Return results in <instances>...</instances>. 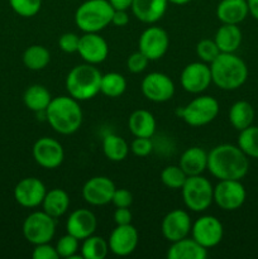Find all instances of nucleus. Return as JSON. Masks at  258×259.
<instances>
[{
	"label": "nucleus",
	"mask_w": 258,
	"mask_h": 259,
	"mask_svg": "<svg viewBox=\"0 0 258 259\" xmlns=\"http://www.w3.org/2000/svg\"><path fill=\"white\" fill-rule=\"evenodd\" d=\"M207 169L220 180H242L249 169L244 152L234 144H219L207 153Z\"/></svg>",
	"instance_id": "nucleus-1"
},
{
	"label": "nucleus",
	"mask_w": 258,
	"mask_h": 259,
	"mask_svg": "<svg viewBox=\"0 0 258 259\" xmlns=\"http://www.w3.org/2000/svg\"><path fill=\"white\" fill-rule=\"evenodd\" d=\"M46 120L58 134L70 136L76 133L82 124V110L72 96H58L51 100L45 111Z\"/></svg>",
	"instance_id": "nucleus-2"
},
{
	"label": "nucleus",
	"mask_w": 258,
	"mask_h": 259,
	"mask_svg": "<svg viewBox=\"0 0 258 259\" xmlns=\"http://www.w3.org/2000/svg\"><path fill=\"white\" fill-rule=\"evenodd\" d=\"M212 83L222 90H237L248 78L247 63L235 53H223L210 63Z\"/></svg>",
	"instance_id": "nucleus-3"
},
{
	"label": "nucleus",
	"mask_w": 258,
	"mask_h": 259,
	"mask_svg": "<svg viewBox=\"0 0 258 259\" xmlns=\"http://www.w3.org/2000/svg\"><path fill=\"white\" fill-rule=\"evenodd\" d=\"M103 73L95 65L83 63L77 65L68 72L66 77V89L68 95L77 101L90 100L100 93Z\"/></svg>",
	"instance_id": "nucleus-4"
},
{
	"label": "nucleus",
	"mask_w": 258,
	"mask_h": 259,
	"mask_svg": "<svg viewBox=\"0 0 258 259\" xmlns=\"http://www.w3.org/2000/svg\"><path fill=\"white\" fill-rule=\"evenodd\" d=\"M113 14L109 0H86L76 9L75 23L83 33H99L111 24Z\"/></svg>",
	"instance_id": "nucleus-5"
},
{
	"label": "nucleus",
	"mask_w": 258,
	"mask_h": 259,
	"mask_svg": "<svg viewBox=\"0 0 258 259\" xmlns=\"http://www.w3.org/2000/svg\"><path fill=\"white\" fill-rule=\"evenodd\" d=\"M185 206L194 212H202L214 201V187L201 175L189 176L181 189Z\"/></svg>",
	"instance_id": "nucleus-6"
},
{
	"label": "nucleus",
	"mask_w": 258,
	"mask_h": 259,
	"mask_svg": "<svg viewBox=\"0 0 258 259\" xmlns=\"http://www.w3.org/2000/svg\"><path fill=\"white\" fill-rule=\"evenodd\" d=\"M219 103L215 98L201 95L176 111L177 115L191 126H202L211 123L219 114Z\"/></svg>",
	"instance_id": "nucleus-7"
},
{
	"label": "nucleus",
	"mask_w": 258,
	"mask_h": 259,
	"mask_svg": "<svg viewBox=\"0 0 258 259\" xmlns=\"http://www.w3.org/2000/svg\"><path fill=\"white\" fill-rule=\"evenodd\" d=\"M22 232L28 243L33 245L50 243L56 234V219L46 211H34L23 222Z\"/></svg>",
	"instance_id": "nucleus-8"
},
{
	"label": "nucleus",
	"mask_w": 258,
	"mask_h": 259,
	"mask_svg": "<svg viewBox=\"0 0 258 259\" xmlns=\"http://www.w3.org/2000/svg\"><path fill=\"white\" fill-rule=\"evenodd\" d=\"M247 199V191L240 180H220L214 187V202L224 211L240 209Z\"/></svg>",
	"instance_id": "nucleus-9"
},
{
	"label": "nucleus",
	"mask_w": 258,
	"mask_h": 259,
	"mask_svg": "<svg viewBox=\"0 0 258 259\" xmlns=\"http://www.w3.org/2000/svg\"><path fill=\"white\" fill-rule=\"evenodd\" d=\"M191 237L202 247L210 249L222 242L224 237V228L219 219L212 215H204L192 224Z\"/></svg>",
	"instance_id": "nucleus-10"
},
{
	"label": "nucleus",
	"mask_w": 258,
	"mask_h": 259,
	"mask_svg": "<svg viewBox=\"0 0 258 259\" xmlns=\"http://www.w3.org/2000/svg\"><path fill=\"white\" fill-rule=\"evenodd\" d=\"M142 94L153 103H166L175 95L174 81L162 72H151L142 80Z\"/></svg>",
	"instance_id": "nucleus-11"
},
{
	"label": "nucleus",
	"mask_w": 258,
	"mask_h": 259,
	"mask_svg": "<svg viewBox=\"0 0 258 259\" xmlns=\"http://www.w3.org/2000/svg\"><path fill=\"white\" fill-rule=\"evenodd\" d=\"M33 158L35 163L46 169H55L62 164L65 151L62 144L50 137H42L33 144Z\"/></svg>",
	"instance_id": "nucleus-12"
},
{
	"label": "nucleus",
	"mask_w": 258,
	"mask_h": 259,
	"mask_svg": "<svg viewBox=\"0 0 258 259\" xmlns=\"http://www.w3.org/2000/svg\"><path fill=\"white\" fill-rule=\"evenodd\" d=\"M169 47V37L159 27H148L141 34L138 48L149 61H157L163 57Z\"/></svg>",
	"instance_id": "nucleus-13"
},
{
	"label": "nucleus",
	"mask_w": 258,
	"mask_h": 259,
	"mask_svg": "<svg viewBox=\"0 0 258 259\" xmlns=\"http://www.w3.org/2000/svg\"><path fill=\"white\" fill-rule=\"evenodd\" d=\"M181 86L190 94H201L212 83L211 71L207 63L191 62L185 66L181 72Z\"/></svg>",
	"instance_id": "nucleus-14"
},
{
	"label": "nucleus",
	"mask_w": 258,
	"mask_h": 259,
	"mask_svg": "<svg viewBox=\"0 0 258 259\" xmlns=\"http://www.w3.org/2000/svg\"><path fill=\"white\" fill-rule=\"evenodd\" d=\"M191 218L185 210H172L164 215L161 224V232L164 239L169 243L189 237L191 234Z\"/></svg>",
	"instance_id": "nucleus-15"
},
{
	"label": "nucleus",
	"mask_w": 258,
	"mask_h": 259,
	"mask_svg": "<svg viewBox=\"0 0 258 259\" xmlns=\"http://www.w3.org/2000/svg\"><path fill=\"white\" fill-rule=\"evenodd\" d=\"M115 184L106 176H95L85 182L82 187V197L89 205L104 206L111 202Z\"/></svg>",
	"instance_id": "nucleus-16"
},
{
	"label": "nucleus",
	"mask_w": 258,
	"mask_h": 259,
	"mask_svg": "<svg viewBox=\"0 0 258 259\" xmlns=\"http://www.w3.org/2000/svg\"><path fill=\"white\" fill-rule=\"evenodd\" d=\"M46 194H47V189L45 184L35 177H27V179L20 180L14 189L15 201L20 206L27 207V209H34L42 205Z\"/></svg>",
	"instance_id": "nucleus-17"
},
{
	"label": "nucleus",
	"mask_w": 258,
	"mask_h": 259,
	"mask_svg": "<svg viewBox=\"0 0 258 259\" xmlns=\"http://www.w3.org/2000/svg\"><path fill=\"white\" fill-rule=\"evenodd\" d=\"M139 242L138 230L132 224L116 225L109 237V250L118 257H126L137 249Z\"/></svg>",
	"instance_id": "nucleus-18"
},
{
	"label": "nucleus",
	"mask_w": 258,
	"mask_h": 259,
	"mask_svg": "<svg viewBox=\"0 0 258 259\" xmlns=\"http://www.w3.org/2000/svg\"><path fill=\"white\" fill-rule=\"evenodd\" d=\"M77 53L86 63L99 65L108 57V42L99 33H85L80 37Z\"/></svg>",
	"instance_id": "nucleus-19"
},
{
	"label": "nucleus",
	"mask_w": 258,
	"mask_h": 259,
	"mask_svg": "<svg viewBox=\"0 0 258 259\" xmlns=\"http://www.w3.org/2000/svg\"><path fill=\"white\" fill-rule=\"evenodd\" d=\"M98 228L95 214L88 209H77L72 211L66 223V230L78 240H83L93 235Z\"/></svg>",
	"instance_id": "nucleus-20"
},
{
	"label": "nucleus",
	"mask_w": 258,
	"mask_h": 259,
	"mask_svg": "<svg viewBox=\"0 0 258 259\" xmlns=\"http://www.w3.org/2000/svg\"><path fill=\"white\" fill-rule=\"evenodd\" d=\"M168 0H133L132 12L142 23L153 24L164 15Z\"/></svg>",
	"instance_id": "nucleus-21"
},
{
	"label": "nucleus",
	"mask_w": 258,
	"mask_h": 259,
	"mask_svg": "<svg viewBox=\"0 0 258 259\" xmlns=\"http://www.w3.org/2000/svg\"><path fill=\"white\" fill-rule=\"evenodd\" d=\"M248 14L247 0H222L217 7V18L223 24H239Z\"/></svg>",
	"instance_id": "nucleus-22"
},
{
	"label": "nucleus",
	"mask_w": 258,
	"mask_h": 259,
	"mask_svg": "<svg viewBox=\"0 0 258 259\" xmlns=\"http://www.w3.org/2000/svg\"><path fill=\"white\" fill-rule=\"evenodd\" d=\"M207 257V249L196 242L194 238H184L171 243L167 250L168 259H205Z\"/></svg>",
	"instance_id": "nucleus-23"
},
{
	"label": "nucleus",
	"mask_w": 258,
	"mask_h": 259,
	"mask_svg": "<svg viewBox=\"0 0 258 259\" xmlns=\"http://www.w3.org/2000/svg\"><path fill=\"white\" fill-rule=\"evenodd\" d=\"M179 166L187 176L202 175L207 169V153L200 147H190L180 157Z\"/></svg>",
	"instance_id": "nucleus-24"
},
{
	"label": "nucleus",
	"mask_w": 258,
	"mask_h": 259,
	"mask_svg": "<svg viewBox=\"0 0 258 259\" xmlns=\"http://www.w3.org/2000/svg\"><path fill=\"white\" fill-rule=\"evenodd\" d=\"M128 126L134 137H144L152 138L156 132V118L153 114L144 109L133 111L128 119Z\"/></svg>",
	"instance_id": "nucleus-25"
},
{
	"label": "nucleus",
	"mask_w": 258,
	"mask_h": 259,
	"mask_svg": "<svg viewBox=\"0 0 258 259\" xmlns=\"http://www.w3.org/2000/svg\"><path fill=\"white\" fill-rule=\"evenodd\" d=\"M242 30L238 24H222L215 33L214 40L223 53H235L242 45Z\"/></svg>",
	"instance_id": "nucleus-26"
},
{
	"label": "nucleus",
	"mask_w": 258,
	"mask_h": 259,
	"mask_svg": "<svg viewBox=\"0 0 258 259\" xmlns=\"http://www.w3.org/2000/svg\"><path fill=\"white\" fill-rule=\"evenodd\" d=\"M43 211L55 219H58L67 212L70 207V196L62 189H52L47 191L42 202Z\"/></svg>",
	"instance_id": "nucleus-27"
},
{
	"label": "nucleus",
	"mask_w": 258,
	"mask_h": 259,
	"mask_svg": "<svg viewBox=\"0 0 258 259\" xmlns=\"http://www.w3.org/2000/svg\"><path fill=\"white\" fill-rule=\"evenodd\" d=\"M51 100H52V96L50 91L43 85H38V83L29 86L23 95L24 105L34 113H45Z\"/></svg>",
	"instance_id": "nucleus-28"
},
{
	"label": "nucleus",
	"mask_w": 258,
	"mask_h": 259,
	"mask_svg": "<svg viewBox=\"0 0 258 259\" xmlns=\"http://www.w3.org/2000/svg\"><path fill=\"white\" fill-rule=\"evenodd\" d=\"M254 120V109L248 101H235L229 109V121L233 128L237 131H243L252 125Z\"/></svg>",
	"instance_id": "nucleus-29"
},
{
	"label": "nucleus",
	"mask_w": 258,
	"mask_h": 259,
	"mask_svg": "<svg viewBox=\"0 0 258 259\" xmlns=\"http://www.w3.org/2000/svg\"><path fill=\"white\" fill-rule=\"evenodd\" d=\"M129 146L124 138L118 134H108L103 139V152L111 162H121L128 157Z\"/></svg>",
	"instance_id": "nucleus-30"
},
{
	"label": "nucleus",
	"mask_w": 258,
	"mask_h": 259,
	"mask_svg": "<svg viewBox=\"0 0 258 259\" xmlns=\"http://www.w3.org/2000/svg\"><path fill=\"white\" fill-rule=\"evenodd\" d=\"M51 61V53L45 46L33 45L23 53V63L32 71H40L48 66Z\"/></svg>",
	"instance_id": "nucleus-31"
},
{
	"label": "nucleus",
	"mask_w": 258,
	"mask_h": 259,
	"mask_svg": "<svg viewBox=\"0 0 258 259\" xmlns=\"http://www.w3.org/2000/svg\"><path fill=\"white\" fill-rule=\"evenodd\" d=\"M81 245V258L83 259H104L108 255L109 244L103 237L90 235L82 240Z\"/></svg>",
	"instance_id": "nucleus-32"
},
{
	"label": "nucleus",
	"mask_w": 258,
	"mask_h": 259,
	"mask_svg": "<svg viewBox=\"0 0 258 259\" xmlns=\"http://www.w3.org/2000/svg\"><path fill=\"white\" fill-rule=\"evenodd\" d=\"M126 89V80L121 73L108 72L101 76L100 93L108 98H119Z\"/></svg>",
	"instance_id": "nucleus-33"
},
{
	"label": "nucleus",
	"mask_w": 258,
	"mask_h": 259,
	"mask_svg": "<svg viewBox=\"0 0 258 259\" xmlns=\"http://www.w3.org/2000/svg\"><path fill=\"white\" fill-rule=\"evenodd\" d=\"M238 147L250 158L258 159V126L250 125L239 132Z\"/></svg>",
	"instance_id": "nucleus-34"
},
{
	"label": "nucleus",
	"mask_w": 258,
	"mask_h": 259,
	"mask_svg": "<svg viewBox=\"0 0 258 259\" xmlns=\"http://www.w3.org/2000/svg\"><path fill=\"white\" fill-rule=\"evenodd\" d=\"M187 177L189 176L180 166H167L161 172L162 184L172 190H181Z\"/></svg>",
	"instance_id": "nucleus-35"
},
{
	"label": "nucleus",
	"mask_w": 258,
	"mask_h": 259,
	"mask_svg": "<svg viewBox=\"0 0 258 259\" xmlns=\"http://www.w3.org/2000/svg\"><path fill=\"white\" fill-rule=\"evenodd\" d=\"M13 12L19 17L32 18L39 13L42 0H8Z\"/></svg>",
	"instance_id": "nucleus-36"
},
{
	"label": "nucleus",
	"mask_w": 258,
	"mask_h": 259,
	"mask_svg": "<svg viewBox=\"0 0 258 259\" xmlns=\"http://www.w3.org/2000/svg\"><path fill=\"white\" fill-rule=\"evenodd\" d=\"M78 242L80 240L77 238L68 234V233L66 235H63V237H61L58 239L57 244H56V250L58 253V257L66 259L76 258V253H77L78 247H80Z\"/></svg>",
	"instance_id": "nucleus-37"
},
{
	"label": "nucleus",
	"mask_w": 258,
	"mask_h": 259,
	"mask_svg": "<svg viewBox=\"0 0 258 259\" xmlns=\"http://www.w3.org/2000/svg\"><path fill=\"white\" fill-rule=\"evenodd\" d=\"M196 55L202 62L211 63L220 55V50L214 39H201L196 45Z\"/></svg>",
	"instance_id": "nucleus-38"
},
{
	"label": "nucleus",
	"mask_w": 258,
	"mask_h": 259,
	"mask_svg": "<svg viewBox=\"0 0 258 259\" xmlns=\"http://www.w3.org/2000/svg\"><path fill=\"white\" fill-rule=\"evenodd\" d=\"M131 151L137 157H147L153 151V143L151 138L136 137V139L131 144Z\"/></svg>",
	"instance_id": "nucleus-39"
},
{
	"label": "nucleus",
	"mask_w": 258,
	"mask_h": 259,
	"mask_svg": "<svg viewBox=\"0 0 258 259\" xmlns=\"http://www.w3.org/2000/svg\"><path fill=\"white\" fill-rule=\"evenodd\" d=\"M149 60L141 52V51H137V52L132 53L131 56L126 60V67L131 71L132 73H141L148 66Z\"/></svg>",
	"instance_id": "nucleus-40"
},
{
	"label": "nucleus",
	"mask_w": 258,
	"mask_h": 259,
	"mask_svg": "<svg viewBox=\"0 0 258 259\" xmlns=\"http://www.w3.org/2000/svg\"><path fill=\"white\" fill-rule=\"evenodd\" d=\"M78 43H80V37L76 33L67 32L63 33L58 39V47L65 53H75L77 52Z\"/></svg>",
	"instance_id": "nucleus-41"
},
{
	"label": "nucleus",
	"mask_w": 258,
	"mask_h": 259,
	"mask_svg": "<svg viewBox=\"0 0 258 259\" xmlns=\"http://www.w3.org/2000/svg\"><path fill=\"white\" fill-rule=\"evenodd\" d=\"M33 259H58V253L56 247H52L50 243H43V244L34 245V249L32 252Z\"/></svg>",
	"instance_id": "nucleus-42"
},
{
	"label": "nucleus",
	"mask_w": 258,
	"mask_h": 259,
	"mask_svg": "<svg viewBox=\"0 0 258 259\" xmlns=\"http://www.w3.org/2000/svg\"><path fill=\"white\" fill-rule=\"evenodd\" d=\"M111 202L115 207H131L133 204V195L125 189H115Z\"/></svg>",
	"instance_id": "nucleus-43"
},
{
	"label": "nucleus",
	"mask_w": 258,
	"mask_h": 259,
	"mask_svg": "<svg viewBox=\"0 0 258 259\" xmlns=\"http://www.w3.org/2000/svg\"><path fill=\"white\" fill-rule=\"evenodd\" d=\"M132 212L129 207H116L114 211V222L116 225L132 224Z\"/></svg>",
	"instance_id": "nucleus-44"
},
{
	"label": "nucleus",
	"mask_w": 258,
	"mask_h": 259,
	"mask_svg": "<svg viewBox=\"0 0 258 259\" xmlns=\"http://www.w3.org/2000/svg\"><path fill=\"white\" fill-rule=\"evenodd\" d=\"M129 23V15L126 10H114L113 19H111V24L116 25V27H125Z\"/></svg>",
	"instance_id": "nucleus-45"
},
{
	"label": "nucleus",
	"mask_w": 258,
	"mask_h": 259,
	"mask_svg": "<svg viewBox=\"0 0 258 259\" xmlns=\"http://www.w3.org/2000/svg\"><path fill=\"white\" fill-rule=\"evenodd\" d=\"M114 10H128L132 7L133 0H109Z\"/></svg>",
	"instance_id": "nucleus-46"
},
{
	"label": "nucleus",
	"mask_w": 258,
	"mask_h": 259,
	"mask_svg": "<svg viewBox=\"0 0 258 259\" xmlns=\"http://www.w3.org/2000/svg\"><path fill=\"white\" fill-rule=\"evenodd\" d=\"M248 9H249V14L258 20V0H247Z\"/></svg>",
	"instance_id": "nucleus-47"
},
{
	"label": "nucleus",
	"mask_w": 258,
	"mask_h": 259,
	"mask_svg": "<svg viewBox=\"0 0 258 259\" xmlns=\"http://www.w3.org/2000/svg\"><path fill=\"white\" fill-rule=\"evenodd\" d=\"M190 2H191V0H168V3H171V4H175V5H185Z\"/></svg>",
	"instance_id": "nucleus-48"
}]
</instances>
